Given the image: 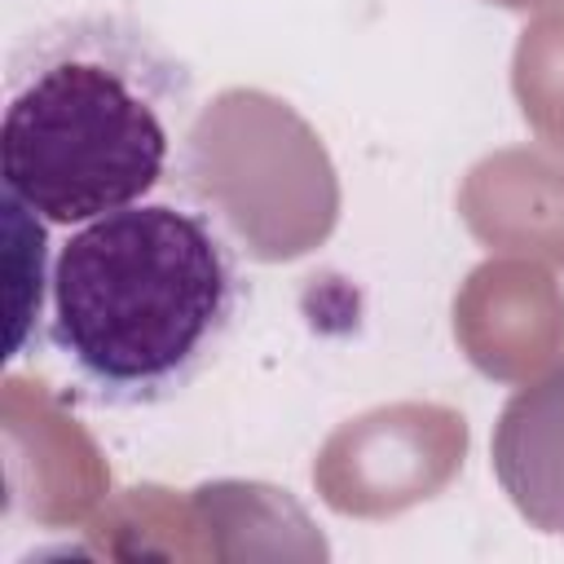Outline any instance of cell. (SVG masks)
<instances>
[{"instance_id": "cell-1", "label": "cell", "mask_w": 564, "mask_h": 564, "mask_svg": "<svg viewBox=\"0 0 564 564\" xmlns=\"http://www.w3.org/2000/svg\"><path fill=\"white\" fill-rule=\"evenodd\" d=\"M194 115V70L128 13H70L9 57L0 181L44 225H88L154 194Z\"/></svg>"}, {"instance_id": "cell-2", "label": "cell", "mask_w": 564, "mask_h": 564, "mask_svg": "<svg viewBox=\"0 0 564 564\" xmlns=\"http://www.w3.org/2000/svg\"><path fill=\"white\" fill-rule=\"evenodd\" d=\"M247 273L220 216L141 198L75 229L48 273V344L88 401H172L229 339Z\"/></svg>"}]
</instances>
